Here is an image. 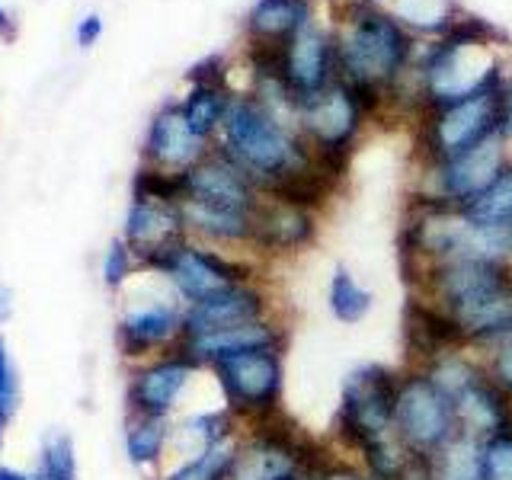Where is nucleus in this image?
<instances>
[{
    "instance_id": "nucleus-14",
    "label": "nucleus",
    "mask_w": 512,
    "mask_h": 480,
    "mask_svg": "<svg viewBox=\"0 0 512 480\" xmlns=\"http://www.w3.org/2000/svg\"><path fill=\"white\" fill-rule=\"evenodd\" d=\"M279 311V298L276 292L263 282L253 279L244 285H231L218 295H208L196 304H186L183 311V340L186 336H202V333H215V330H228L250 324V320H263Z\"/></svg>"
},
{
    "instance_id": "nucleus-12",
    "label": "nucleus",
    "mask_w": 512,
    "mask_h": 480,
    "mask_svg": "<svg viewBox=\"0 0 512 480\" xmlns=\"http://www.w3.org/2000/svg\"><path fill=\"white\" fill-rule=\"evenodd\" d=\"M260 202H263V189L218 148L208 157H202L196 167L183 170L180 205H199V208H212V212H234V215H256Z\"/></svg>"
},
{
    "instance_id": "nucleus-42",
    "label": "nucleus",
    "mask_w": 512,
    "mask_h": 480,
    "mask_svg": "<svg viewBox=\"0 0 512 480\" xmlns=\"http://www.w3.org/2000/svg\"><path fill=\"white\" fill-rule=\"evenodd\" d=\"M13 314V295L7 285H0V324H7Z\"/></svg>"
},
{
    "instance_id": "nucleus-25",
    "label": "nucleus",
    "mask_w": 512,
    "mask_h": 480,
    "mask_svg": "<svg viewBox=\"0 0 512 480\" xmlns=\"http://www.w3.org/2000/svg\"><path fill=\"white\" fill-rule=\"evenodd\" d=\"M244 432V423L228 407H215V410H199L186 416L180 423V439L189 445V455L205 452V448H221V445H234Z\"/></svg>"
},
{
    "instance_id": "nucleus-18",
    "label": "nucleus",
    "mask_w": 512,
    "mask_h": 480,
    "mask_svg": "<svg viewBox=\"0 0 512 480\" xmlns=\"http://www.w3.org/2000/svg\"><path fill=\"white\" fill-rule=\"evenodd\" d=\"M122 240L144 269H154L164 256L189 240L183 208L176 202H157V199H132L125 215Z\"/></svg>"
},
{
    "instance_id": "nucleus-30",
    "label": "nucleus",
    "mask_w": 512,
    "mask_h": 480,
    "mask_svg": "<svg viewBox=\"0 0 512 480\" xmlns=\"http://www.w3.org/2000/svg\"><path fill=\"white\" fill-rule=\"evenodd\" d=\"M429 464L436 480H487L480 439L464 436V432L448 442L439 455H432Z\"/></svg>"
},
{
    "instance_id": "nucleus-13",
    "label": "nucleus",
    "mask_w": 512,
    "mask_h": 480,
    "mask_svg": "<svg viewBox=\"0 0 512 480\" xmlns=\"http://www.w3.org/2000/svg\"><path fill=\"white\" fill-rule=\"evenodd\" d=\"M320 224H324V215L314 212V208L263 196L260 208H256L253 256L260 263L295 260L320 240Z\"/></svg>"
},
{
    "instance_id": "nucleus-4",
    "label": "nucleus",
    "mask_w": 512,
    "mask_h": 480,
    "mask_svg": "<svg viewBox=\"0 0 512 480\" xmlns=\"http://www.w3.org/2000/svg\"><path fill=\"white\" fill-rule=\"evenodd\" d=\"M400 365L365 362L346 372L340 384V404L333 413L330 442L356 458L362 448L394 436V400Z\"/></svg>"
},
{
    "instance_id": "nucleus-38",
    "label": "nucleus",
    "mask_w": 512,
    "mask_h": 480,
    "mask_svg": "<svg viewBox=\"0 0 512 480\" xmlns=\"http://www.w3.org/2000/svg\"><path fill=\"white\" fill-rule=\"evenodd\" d=\"M228 77H231V68L228 61L221 55H208L202 61H196L192 68L186 71V80L189 84H215V87H228Z\"/></svg>"
},
{
    "instance_id": "nucleus-40",
    "label": "nucleus",
    "mask_w": 512,
    "mask_h": 480,
    "mask_svg": "<svg viewBox=\"0 0 512 480\" xmlns=\"http://www.w3.org/2000/svg\"><path fill=\"white\" fill-rule=\"evenodd\" d=\"M500 135L512 144V68H506L503 77V128Z\"/></svg>"
},
{
    "instance_id": "nucleus-10",
    "label": "nucleus",
    "mask_w": 512,
    "mask_h": 480,
    "mask_svg": "<svg viewBox=\"0 0 512 480\" xmlns=\"http://www.w3.org/2000/svg\"><path fill=\"white\" fill-rule=\"evenodd\" d=\"M263 266L250 253H224L212 244H192L183 240L170 256H164L151 272L164 276L176 298L186 304H196L208 295H218L231 285H244L253 279H263Z\"/></svg>"
},
{
    "instance_id": "nucleus-6",
    "label": "nucleus",
    "mask_w": 512,
    "mask_h": 480,
    "mask_svg": "<svg viewBox=\"0 0 512 480\" xmlns=\"http://www.w3.org/2000/svg\"><path fill=\"white\" fill-rule=\"evenodd\" d=\"M506 77V74H503ZM503 128V80L471 96L416 116V164L448 160L474 144L500 135Z\"/></svg>"
},
{
    "instance_id": "nucleus-44",
    "label": "nucleus",
    "mask_w": 512,
    "mask_h": 480,
    "mask_svg": "<svg viewBox=\"0 0 512 480\" xmlns=\"http://www.w3.org/2000/svg\"><path fill=\"white\" fill-rule=\"evenodd\" d=\"M365 4H375V7H381V4H388V0H365Z\"/></svg>"
},
{
    "instance_id": "nucleus-20",
    "label": "nucleus",
    "mask_w": 512,
    "mask_h": 480,
    "mask_svg": "<svg viewBox=\"0 0 512 480\" xmlns=\"http://www.w3.org/2000/svg\"><path fill=\"white\" fill-rule=\"evenodd\" d=\"M183 311L173 301H151L132 308L119 320V349L125 359H144L154 352L180 349L183 343Z\"/></svg>"
},
{
    "instance_id": "nucleus-47",
    "label": "nucleus",
    "mask_w": 512,
    "mask_h": 480,
    "mask_svg": "<svg viewBox=\"0 0 512 480\" xmlns=\"http://www.w3.org/2000/svg\"><path fill=\"white\" fill-rule=\"evenodd\" d=\"M308 480H314V474H311V477H308Z\"/></svg>"
},
{
    "instance_id": "nucleus-5",
    "label": "nucleus",
    "mask_w": 512,
    "mask_h": 480,
    "mask_svg": "<svg viewBox=\"0 0 512 480\" xmlns=\"http://www.w3.org/2000/svg\"><path fill=\"white\" fill-rule=\"evenodd\" d=\"M330 448V442L308 436L282 413L276 420L244 426L234 442L228 480H308Z\"/></svg>"
},
{
    "instance_id": "nucleus-45",
    "label": "nucleus",
    "mask_w": 512,
    "mask_h": 480,
    "mask_svg": "<svg viewBox=\"0 0 512 480\" xmlns=\"http://www.w3.org/2000/svg\"><path fill=\"white\" fill-rule=\"evenodd\" d=\"M0 439H4V416H0Z\"/></svg>"
},
{
    "instance_id": "nucleus-27",
    "label": "nucleus",
    "mask_w": 512,
    "mask_h": 480,
    "mask_svg": "<svg viewBox=\"0 0 512 480\" xmlns=\"http://www.w3.org/2000/svg\"><path fill=\"white\" fill-rule=\"evenodd\" d=\"M391 13L404 23L416 39L429 36L439 39L442 32L452 29V23L464 13L455 0H391Z\"/></svg>"
},
{
    "instance_id": "nucleus-21",
    "label": "nucleus",
    "mask_w": 512,
    "mask_h": 480,
    "mask_svg": "<svg viewBox=\"0 0 512 480\" xmlns=\"http://www.w3.org/2000/svg\"><path fill=\"white\" fill-rule=\"evenodd\" d=\"M212 151L215 148H208V141L189 128L180 103L160 109L148 125V138H144V157H148V164L167 173H183L189 167H196Z\"/></svg>"
},
{
    "instance_id": "nucleus-22",
    "label": "nucleus",
    "mask_w": 512,
    "mask_h": 480,
    "mask_svg": "<svg viewBox=\"0 0 512 480\" xmlns=\"http://www.w3.org/2000/svg\"><path fill=\"white\" fill-rule=\"evenodd\" d=\"M317 20V0H256L244 16V39L285 48Z\"/></svg>"
},
{
    "instance_id": "nucleus-28",
    "label": "nucleus",
    "mask_w": 512,
    "mask_h": 480,
    "mask_svg": "<svg viewBox=\"0 0 512 480\" xmlns=\"http://www.w3.org/2000/svg\"><path fill=\"white\" fill-rule=\"evenodd\" d=\"M423 372L439 384V388L458 400L468 388H474V384L480 378H487V365H484V356L474 349H455V352H445L442 359L429 362Z\"/></svg>"
},
{
    "instance_id": "nucleus-46",
    "label": "nucleus",
    "mask_w": 512,
    "mask_h": 480,
    "mask_svg": "<svg viewBox=\"0 0 512 480\" xmlns=\"http://www.w3.org/2000/svg\"><path fill=\"white\" fill-rule=\"evenodd\" d=\"M7 23V16H4V10H0V26H4Z\"/></svg>"
},
{
    "instance_id": "nucleus-39",
    "label": "nucleus",
    "mask_w": 512,
    "mask_h": 480,
    "mask_svg": "<svg viewBox=\"0 0 512 480\" xmlns=\"http://www.w3.org/2000/svg\"><path fill=\"white\" fill-rule=\"evenodd\" d=\"M100 36H103V16L100 13H87L84 20H80V26H77V45L90 48Z\"/></svg>"
},
{
    "instance_id": "nucleus-41",
    "label": "nucleus",
    "mask_w": 512,
    "mask_h": 480,
    "mask_svg": "<svg viewBox=\"0 0 512 480\" xmlns=\"http://www.w3.org/2000/svg\"><path fill=\"white\" fill-rule=\"evenodd\" d=\"M397 480H436V474H432V464H429V461L413 458V461L407 464V471L400 474Z\"/></svg>"
},
{
    "instance_id": "nucleus-37",
    "label": "nucleus",
    "mask_w": 512,
    "mask_h": 480,
    "mask_svg": "<svg viewBox=\"0 0 512 480\" xmlns=\"http://www.w3.org/2000/svg\"><path fill=\"white\" fill-rule=\"evenodd\" d=\"M16 404H20V381H16V368L7 352L4 336H0V416H13Z\"/></svg>"
},
{
    "instance_id": "nucleus-23",
    "label": "nucleus",
    "mask_w": 512,
    "mask_h": 480,
    "mask_svg": "<svg viewBox=\"0 0 512 480\" xmlns=\"http://www.w3.org/2000/svg\"><path fill=\"white\" fill-rule=\"evenodd\" d=\"M455 404H458V420L464 436L487 439L493 432L512 426V397L496 388L490 378H480Z\"/></svg>"
},
{
    "instance_id": "nucleus-2",
    "label": "nucleus",
    "mask_w": 512,
    "mask_h": 480,
    "mask_svg": "<svg viewBox=\"0 0 512 480\" xmlns=\"http://www.w3.org/2000/svg\"><path fill=\"white\" fill-rule=\"evenodd\" d=\"M503 45H509V36L500 26L487 23L484 16L461 13L452 29L420 48L410 77L394 90L391 106L407 103L420 116L496 84L506 74V61L500 58Z\"/></svg>"
},
{
    "instance_id": "nucleus-43",
    "label": "nucleus",
    "mask_w": 512,
    "mask_h": 480,
    "mask_svg": "<svg viewBox=\"0 0 512 480\" xmlns=\"http://www.w3.org/2000/svg\"><path fill=\"white\" fill-rule=\"evenodd\" d=\"M0 480H32L20 471H13V468H0Z\"/></svg>"
},
{
    "instance_id": "nucleus-24",
    "label": "nucleus",
    "mask_w": 512,
    "mask_h": 480,
    "mask_svg": "<svg viewBox=\"0 0 512 480\" xmlns=\"http://www.w3.org/2000/svg\"><path fill=\"white\" fill-rule=\"evenodd\" d=\"M327 311L336 324L359 327L362 320L375 311V292L359 282V276L349 266H333L327 282Z\"/></svg>"
},
{
    "instance_id": "nucleus-36",
    "label": "nucleus",
    "mask_w": 512,
    "mask_h": 480,
    "mask_svg": "<svg viewBox=\"0 0 512 480\" xmlns=\"http://www.w3.org/2000/svg\"><path fill=\"white\" fill-rule=\"evenodd\" d=\"M484 365H487V378L512 397V336L484 352Z\"/></svg>"
},
{
    "instance_id": "nucleus-34",
    "label": "nucleus",
    "mask_w": 512,
    "mask_h": 480,
    "mask_svg": "<svg viewBox=\"0 0 512 480\" xmlns=\"http://www.w3.org/2000/svg\"><path fill=\"white\" fill-rule=\"evenodd\" d=\"M138 266H141V263H138V256L132 253V247H128L122 237H119V240H112L109 250H106V256H103V282H106L109 288H119V285H125L128 279L135 276V269H138Z\"/></svg>"
},
{
    "instance_id": "nucleus-9",
    "label": "nucleus",
    "mask_w": 512,
    "mask_h": 480,
    "mask_svg": "<svg viewBox=\"0 0 512 480\" xmlns=\"http://www.w3.org/2000/svg\"><path fill=\"white\" fill-rule=\"evenodd\" d=\"M208 372L218 384L224 407L244 426L276 420L285 413V352H237V356L208 365Z\"/></svg>"
},
{
    "instance_id": "nucleus-7",
    "label": "nucleus",
    "mask_w": 512,
    "mask_h": 480,
    "mask_svg": "<svg viewBox=\"0 0 512 480\" xmlns=\"http://www.w3.org/2000/svg\"><path fill=\"white\" fill-rule=\"evenodd\" d=\"M368 122H372V116H368L359 93L346 80H336L324 93L304 100L295 112V128L301 141L308 144L320 164L336 176H343V180L349 173V160L359 151Z\"/></svg>"
},
{
    "instance_id": "nucleus-17",
    "label": "nucleus",
    "mask_w": 512,
    "mask_h": 480,
    "mask_svg": "<svg viewBox=\"0 0 512 480\" xmlns=\"http://www.w3.org/2000/svg\"><path fill=\"white\" fill-rule=\"evenodd\" d=\"M400 343H404V365L413 368H426L445 352L468 349L455 317L420 292H407L404 314H400Z\"/></svg>"
},
{
    "instance_id": "nucleus-16",
    "label": "nucleus",
    "mask_w": 512,
    "mask_h": 480,
    "mask_svg": "<svg viewBox=\"0 0 512 480\" xmlns=\"http://www.w3.org/2000/svg\"><path fill=\"white\" fill-rule=\"evenodd\" d=\"M199 365L192 362L183 349L160 352L157 359L144 362L132 372L128 381V407L135 416H157V420H170V413L186 394L192 375Z\"/></svg>"
},
{
    "instance_id": "nucleus-29",
    "label": "nucleus",
    "mask_w": 512,
    "mask_h": 480,
    "mask_svg": "<svg viewBox=\"0 0 512 480\" xmlns=\"http://www.w3.org/2000/svg\"><path fill=\"white\" fill-rule=\"evenodd\" d=\"M170 439H173V429L167 420H157V416H132L125 429V455L135 468H157Z\"/></svg>"
},
{
    "instance_id": "nucleus-11",
    "label": "nucleus",
    "mask_w": 512,
    "mask_h": 480,
    "mask_svg": "<svg viewBox=\"0 0 512 480\" xmlns=\"http://www.w3.org/2000/svg\"><path fill=\"white\" fill-rule=\"evenodd\" d=\"M509 157H512V144L503 135H493L448 160L416 164L420 173H416L413 192L416 196L436 199L442 205L464 208L500 176V170L509 164Z\"/></svg>"
},
{
    "instance_id": "nucleus-31",
    "label": "nucleus",
    "mask_w": 512,
    "mask_h": 480,
    "mask_svg": "<svg viewBox=\"0 0 512 480\" xmlns=\"http://www.w3.org/2000/svg\"><path fill=\"white\" fill-rule=\"evenodd\" d=\"M461 212L477 224H509L512 221V157L500 170V176H496L471 205H464Z\"/></svg>"
},
{
    "instance_id": "nucleus-26",
    "label": "nucleus",
    "mask_w": 512,
    "mask_h": 480,
    "mask_svg": "<svg viewBox=\"0 0 512 480\" xmlns=\"http://www.w3.org/2000/svg\"><path fill=\"white\" fill-rule=\"evenodd\" d=\"M231 100H234V90L231 87H215V84H192L186 100L180 103L183 116L189 122V128L196 132L199 138L212 141L221 125H224V116H228L231 109Z\"/></svg>"
},
{
    "instance_id": "nucleus-1",
    "label": "nucleus",
    "mask_w": 512,
    "mask_h": 480,
    "mask_svg": "<svg viewBox=\"0 0 512 480\" xmlns=\"http://www.w3.org/2000/svg\"><path fill=\"white\" fill-rule=\"evenodd\" d=\"M336 71L359 93L372 122L391 109L394 90L410 77L420 42L391 10L340 0L333 10Z\"/></svg>"
},
{
    "instance_id": "nucleus-19",
    "label": "nucleus",
    "mask_w": 512,
    "mask_h": 480,
    "mask_svg": "<svg viewBox=\"0 0 512 480\" xmlns=\"http://www.w3.org/2000/svg\"><path fill=\"white\" fill-rule=\"evenodd\" d=\"M288 343H292V324H288L285 311H282V314H272L263 320H250V324H240V327L202 333V336H186L180 349L199 368H208L218 359L237 356V352H256V349L288 352Z\"/></svg>"
},
{
    "instance_id": "nucleus-32",
    "label": "nucleus",
    "mask_w": 512,
    "mask_h": 480,
    "mask_svg": "<svg viewBox=\"0 0 512 480\" xmlns=\"http://www.w3.org/2000/svg\"><path fill=\"white\" fill-rule=\"evenodd\" d=\"M45 480H77V455L68 436H48L42 448V471Z\"/></svg>"
},
{
    "instance_id": "nucleus-15",
    "label": "nucleus",
    "mask_w": 512,
    "mask_h": 480,
    "mask_svg": "<svg viewBox=\"0 0 512 480\" xmlns=\"http://www.w3.org/2000/svg\"><path fill=\"white\" fill-rule=\"evenodd\" d=\"M282 80H285V87L292 90L298 106L340 80V71H336L333 26L314 20L308 29H301L298 36L282 48Z\"/></svg>"
},
{
    "instance_id": "nucleus-35",
    "label": "nucleus",
    "mask_w": 512,
    "mask_h": 480,
    "mask_svg": "<svg viewBox=\"0 0 512 480\" xmlns=\"http://www.w3.org/2000/svg\"><path fill=\"white\" fill-rule=\"evenodd\" d=\"M333 445V442H330ZM314 480H375L372 474H368L362 464L352 458V455H346V452H340V448H330V455L320 461V468L314 471Z\"/></svg>"
},
{
    "instance_id": "nucleus-33",
    "label": "nucleus",
    "mask_w": 512,
    "mask_h": 480,
    "mask_svg": "<svg viewBox=\"0 0 512 480\" xmlns=\"http://www.w3.org/2000/svg\"><path fill=\"white\" fill-rule=\"evenodd\" d=\"M487 480H512V426L480 439Z\"/></svg>"
},
{
    "instance_id": "nucleus-8",
    "label": "nucleus",
    "mask_w": 512,
    "mask_h": 480,
    "mask_svg": "<svg viewBox=\"0 0 512 480\" xmlns=\"http://www.w3.org/2000/svg\"><path fill=\"white\" fill-rule=\"evenodd\" d=\"M461 436L458 404L448 397L423 368L400 365L397 400H394V439L410 458L429 461Z\"/></svg>"
},
{
    "instance_id": "nucleus-3",
    "label": "nucleus",
    "mask_w": 512,
    "mask_h": 480,
    "mask_svg": "<svg viewBox=\"0 0 512 480\" xmlns=\"http://www.w3.org/2000/svg\"><path fill=\"white\" fill-rule=\"evenodd\" d=\"M218 135V151L234 160L263 192L317 164L311 148L301 141L295 122L269 109L250 90L234 93Z\"/></svg>"
}]
</instances>
